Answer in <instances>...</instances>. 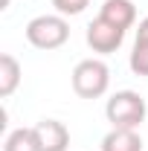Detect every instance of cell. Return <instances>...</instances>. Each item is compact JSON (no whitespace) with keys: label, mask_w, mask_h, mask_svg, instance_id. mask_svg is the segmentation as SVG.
I'll return each mask as SVG.
<instances>
[{"label":"cell","mask_w":148,"mask_h":151,"mask_svg":"<svg viewBox=\"0 0 148 151\" xmlns=\"http://www.w3.org/2000/svg\"><path fill=\"white\" fill-rule=\"evenodd\" d=\"M70 38V23L64 15H38L26 23V41L35 50H58Z\"/></svg>","instance_id":"obj_2"},{"label":"cell","mask_w":148,"mask_h":151,"mask_svg":"<svg viewBox=\"0 0 148 151\" xmlns=\"http://www.w3.org/2000/svg\"><path fill=\"white\" fill-rule=\"evenodd\" d=\"M137 41H139V44H148V18L139 20V26H137Z\"/></svg>","instance_id":"obj_12"},{"label":"cell","mask_w":148,"mask_h":151,"mask_svg":"<svg viewBox=\"0 0 148 151\" xmlns=\"http://www.w3.org/2000/svg\"><path fill=\"white\" fill-rule=\"evenodd\" d=\"M145 113H148L145 99L137 93V90H119L105 105V116H108V122H111L113 128H134L137 131L142 125Z\"/></svg>","instance_id":"obj_1"},{"label":"cell","mask_w":148,"mask_h":151,"mask_svg":"<svg viewBox=\"0 0 148 151\" xmlns=\"http://www.w3.org/2000/svg\"><path fill=\"white\" fill-rule=\"evenodd\" d=\"M102 151H142V139L134 128H113L102 139Z\"/></svg>","instance_id":"obj_7"},{"label":"cell","mask_w":148,"mask_h":151,"mask_svg":"<svg viewBox=\"0 0 148 151\" xmlns=\"http://www.w3.org/2000/svg\"><path fill=\"white\" fill-rule=\"evenodd\" d=\"M99 18L128 32L131 26L137 23V6H134V0H105Z\"/></svg>","instance_id":"obj_6"},{"label":"cell","mask_w":148,"mask_h":151,"mask_svg":"<svg viewBox=\"0 0 148 151\" xmlns=\"http://www.w3.org/2000/svg\"><path fill=\"white\" fill-rule=\"evenodd\" d=\"M111 87V70L99 58H84L73 70V90L81 99H99Z\"/></svg>","instance_id":"obj_3"},{"label":"cell","mask_w":148,"mask_h":151,"mask_svg":"<svg viewBox=\"0 0 148 151\" xmlns=\"http://www.w3.org/2000/svg\"><path fill=\"white\" fill-rule=\"evenodd\" d=\"M9 3H12V0H0V9H9Z\"/></svg>","instance_id":"obj_13"},{"label":"cell","mask_w":148,"mask_h":151,"mask_svg":"<svg viewBox=\"0 0 148 151\" xmlns=\"http://www.w3.org/2000/svg\"><path fill=\"white\" fill-rule=\"evenodd\" d=\"M122 41H125V29H119V26H113V23H108L102 18H96L87 26V47L93 52H99V55L116 52L122 47Z\"/></svg>","instance_id":"obj_4"},{"label":"cell","mask_w":148,"mask_h":151,"mask_svg":"<svg viewBox=\"0 0 148 151\" xmlns=\"http://www.w3.org/2000/svg\"><path fill=\"white\" fill-rule=\"evenodd\" d=\"M131 70L137 76H148V44L134 41V52H131Z\"/></svg>","instance_id":"obj_10"},{"label":"cell","mask_w":148,"mask_h":151,"mask_svg":"<svg viewBox=\"0 0 148 151\" xmlns=\"http://www.w3.org/2000/svg\"><path fill=\"white\" fill-rule=\"evenodd\" d=\"M35 139L41 151H67L70 148V131L58 119H41L35 128Z\"/></svg>","instance_id":"obj_5"},{"label":"cell","mask_w":148,"mask_h":151,"mask_svg":"<svg viewBox=\"0 0 148 151\" xmlns=\"http://www.w3.org/2000/svg\"><path fill=\"white\" fill-rule=\"evenodd\" d=\"M20 84V64L15 55H9V52H3L0 55V96L3 99H9V96L18 90Z\"/></svg>","instance_id":"obj_8"},{"label":"cell","mask_w":148,"mask_h":151,"mask_svg":"<svg viewBox=\"0 0 148 151\" xmlns=\"http://www.w3.org/2000/svg\"><path fill=\"white\" fill-rule=\"evenodd\" d=\"M52 6H55L58 15L70 18V15H81V12L90 6V0H52Z\"/></svg>","instance_id":"obj_11"},{"label":"cell","mask_w":148,"mask_h":151,"mask_svg":"<svg viewBox=\"0 0 148 151\" xmlns=\"http://www.w3.org/2000/svg\"><path fill=\"white\" fill-rule=\"evenodd\" d=\"M3 151H41L38 148V139L32 128H15V131L6 137Z\"/></svg>","instance_id":"obj_9"}]
</instances>
